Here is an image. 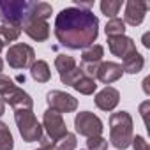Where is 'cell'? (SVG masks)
Segmentation results:
<instances>
[{
	"mask_svg": "<svg viewBox=\"0 0 150 150\" xmlns=\"http://www.w3.org/2000/svg\"><path fill=\"white\" fill-rule=\"evenodd\" d=\"M55 35L58 42L69 50H85L92 46L99 35V20L92 11L65 7L57 14Z\"/></svg>",
	"mask_w": 150,
	"mask_h": 150,
	"instance_id": "1",
	"label": "cell"
},
{
	"mask_svg": "<svg viewBox=\"0 0 150 150\" xmlns=\"http://www.w3.org/2000/svg\"><path fill=\"white\" fill-rule=\"evenodd\" d=\"M110 141L115 148L125 150L132 141V118L127 111L111 113L110 117Z\"/></svg>",
	"mask_w": 150,
	"mask_h": 150,
	"instance_id": "2",
	"label": "cell"
},
{
	"mask_svg": "<svg viewBox=\"0 0 150 150\" xmlns=\"http://www.w3.org/2000/svg\"><path fill=\"white\" fill-rule=\"evenodd\" d=\"M0 96H2L4 103H9V106L14 108V111H18V110H32V106H34L32 97L25 90L16 87L14 81L9 76H6V74H0Z\"/></svg>",
	"mask_w": 150,
	"mask_h": 150,
	"instance_id": "3",
	"label": "cell"
},
{
	"mask_svg": "<svg viewBox=\"0 0 150 150\" xmlns=\"http://www.w3.org/2000/svg\"><path fill=\"white\" fill-rule=\"evenodd\" d=\"M32 6L34 2H27V0H0V21L2 25L21 28V23L32 11Z\"/></svg>",
	"mask_w": 150,
	"mask_h": 150,
	"instance_id": "4",
	"label": "cell"
},
{
	"mask_svg": "<svg viewBox=\"0 0 150 150\" xmlns=\"http://www.w3.org/2000/svg\"><path fill=\"white\" fill-rule=\"evenodd\" d=\"M14 120L18 125V131L23 138V141H41L42 138V125L37 122L32 110H18L14 111Z\"/></svg>",
	"mask_w": 150,
	"mask_h": 150,
	"instance_id": "5",
	"label": "cell"
},
{
	"mask_svg": "<svg viewBox=\"0 0 150 150\" xmlns=\"http://www.w3.org/2000/svg\"><path fill=\"white\" fill-rule=\"evenodd\" d=\"M6 60L13 69H28L35 62V51H34L32 46L18 42V44H13L7 50Z\"/></svg>",
	"mask_w": 150,
	"mask_h": 150,
	"instance_id": "6",
	"label": "cell"
},
{
	"mask_svg": "<svg viewBox=\"0 0 150 150\" xmlns=\"http://www.w3.org/2000/svg\"><path fill=\"white\" fill-rule=\"evenodd\" d=\"M74 127H76V132H80L81 136L92 138V136H101L103 132V122L97 115L90 113V111H81L76 115L74 118Z\"/></svg>",
	"mask_w": 150,
	"mask_h": 150,
	"instance_id": "7",
	"label": "cell"
},
{
	"mask_svg": "<svg viewBox=\"0 0 150 150\" xmlns=\"http://www.w3.org/2000/svg\"><path fill=\"white\" fill-rule=\"evenodd\" d=\"M103 57H104V48H103L101 44H92V46H88V48H85V50H83V53H81V65H80V69L83 71L85 76H88V78H94V80H96L97 67H99V64H101Z\"/></svg>",
	"mask_w": 150,
	"mask_h": 150,
	"instance_id": "8",
	"label": "cell"
},
{
	"mask_svg": "<svg viewBox=\"0 0 150 150\" xmlns=\"http://www.w3.org/2000/svg\"><path fill=\"white\" fill-rule=\"evenodd\" d=\"M34 4H35V2H34ZM21 30H23L30 39H34V41H37V42H42V41H46V39L50 37V25H48V21H44V20L34 16V6H32L30 14H28V16L25 18V21L21 23Z\"/></svg>",
	"mask_w": 150,
	"mask_h": 150,
	"instance_id": "9",
	"label": "cell"
},
{
	"mask_svg": "<svg viewBox=\"0 0 150 150\" xmlns=\"http://www.w3.org/2000/svg\"><path fill=\"white\" fill-rule=\"evenodd\" d=\"M42 127L46 129L48 132V139L51 143L58 141L62 136L67 134V127H65V122L62 118V113L55 111V110H46L44 111V117H42Z\"/></svg>",
	"mask_w": 150,
	"mask_h": 150,
	"instance_id": "10",
	"label": "cell"
},
{
	"mask_svg": "<svg viewBox=\"0 0 150 150\" xmlns=\"http://www.w3.org/2000/svg\"><path fill=\"white\" fill-rule=\"evenodd\" d=\"M46 103L50 110H55L58 113H71L78 108V101L71 94L60 92V90H51L46 94Z\"/></svg>",
	"mask_w": 150,
	"mask_h": 150,
	"instance_id": "11",
	"label": "cell"
},
{
	"mask_svg": "<svg viewBox=\"0 0 150 150\" xmlns=\"http://www.w3.org/2000/svg\"><path fill=\"white\" fill-rule=\"evenodd\" d=\"M108 48H110V51H111L115 57H118V58H122V60L127 58L129 55H132L134 51H138L134 41H132L131 37H127V35L108 37Z\"/></svg>",
	"mask_w": 150,
	"mask_h": 150,
	"instance_id": "12",
	"label": "cell"
},
{
	"mask_svg": "<svg viewBox=\"0 0 150 150\" xmlns=\"http://www.w3.org/2000/svg\"><path fill=\"white\" fill-rule=\"evenodd\" d=\"M148 4L141 0H129L125 4V14H124V23H129L131 27H138L143 23L145 14H146Z\"/></svg>",
	"mask_w": 150,
	"mask_h": 150,
	"instance_id": "13",
	"label": "cell"
},
{
	"mask_svg": "<svg viewBox=\"0 0 150 150\" xmlns=\"http://www.w3.org/2000/svg\"><path fill=\"white\" fill-rule=\"evenodd\" d=\"M122 74H124V69H122L120 64H115V62H101L99 67H97L96 78L99 81L110 85V83H115L117 80H120Z\"/></svg>",
	"mask_w": 150,
	"mask_h": 150,
	"instance_id": "14",
	"label": "cell"
},
{
	"mask_svg": "<svg viewBox=\"0 0 150 150\" xmlns=\"http://www.w3.org/2000/svg\"><path fill=\"white\" fill-rule=\"evenodd\" d=\"M118 101H120V94H118V90L113 88V87H106V88H103V90L96 96V106H97L99 110H103V111H111V110H115L117 104H118Z\"/></svg>",
	"mask_w": 150,
	"mask_h": 150,
	"instance_id": "15",
	"label": "cell"
},
{
	"mask_svg": "<svg viewBox=\"0 0 150 150\" xmlns=\"http://www.w3.org/2000/svg\"><path fill=\"white\" fill-rule=\"evenodd\" d=\"M30 74H32V78H34L37 83H46V81H50V78H51L50 65H48L44 60L34 62L32 67H30Z\"/></svg>",
	"mask_w": 150,
	"mask_h": 150,
	"instance_id": "16",
	"label": "cell"
},
{
	"mask_svg": "<svg viewBox=\"0 0 150 150\" xmlns=\"http://www.w3.org/2000/svg\"><path fill=\"white\" fill-rule=\"evenodd\" d=\"M122 62H124V64H122L124 72H129V74H138V72L143 69V65H145V58H143L138 51H134L132 55H129V57L124 58Z\"/></svg>",
	"mask_w": 150,
	"mask_h": 150,
	"instance_id": "17",
	"label": "cell"
},
{
	"mask_svg": "<svg viewBox=\"0 0 150 150\" xmlns=\"http://www.w3.org/2000/svg\"><path fill=\"white\" fill-rule=\"evenodd\" d=\"M21 34L20 27H13V25H0V51L4 46H7L9 42L16 41Z\"/></svg>",
	"mask_w": 150,
	"mask_h": 150,
	"instance_id": "18",
	"label": "cell"
},
{
	"mask_svg": "<svg viewBox=\"0 0 150 150\" xmlns=\"http://www.w3.org/2000/svg\"><path fill=\"white\" fill-rule=\"evenodd\" d=\"M55 67H57L58 74L62 76V74L72 71L74 67H78V65H76V60H74L72 57H69V55H58L55 58Z\"/></svg>",
	"mask_w": 150,
	"mask_h": 150,
	"instance_id": "19",
	"label": "cell"
},
{
	"mask_svg": "<svg viewBox=\"0 0 150 150\" xmlns=\"http://www.w3.org/2000/svg\"><path fill=\"white\" fill-rule=\"evenodd\" d=\"M74 88H76L80 94H83V96H90V94H94L96 92V88H97V85H96V80L94 78H88V76H83L74 83Z\"/></svg>",
	"mask_w": 150,
	"mask_h": 150,
	"instance_id": "20",
	"label": "cell"
},
{
	"mask_svg": "<svg viewBox=\"0 0 150 150\" xmlns=\"http://www.w3.org/2000/svg\"><path fill=\"white\" fill-rule=\"evenodd\" d=\"M104 32H106L108 37L124 35V32H125V23H124V20H120V18H113V20H110V21L106 23Z\"/></svg>",
	"mask_w": 150,
	"mask_h": 150,
	"instance_id": "21",
	"label": "cell"
},
{
	"mask_svg": "<svg viewBox=\"0 0 150 150\" xmlns=\"http://www.w3.org/2000/svg\"><path fill=\"white\" fill-rule=\"evenodd\" d=\"M120 7H122V2H120V0H103V2H101V11H103V14L108 16L110 20L117 18Z\"/></svg>",
	"mask_w": 150,
	"mask_h": 150,
	"instance_id": "22",
	"label": "cell"
},
{
	"mask_svg": "<svg viewBox=\"0 0 150 150\" xmlns=\"http://www.w3.org/2000/svg\"><path fill=\"white\" fill-rule=\"evenodd\" d=\"M14 148V139L6 124L0 122V150H13Z\"/></svg>",
	"mask_w": 150,
	"mask_h": 150,
	"instance_id": "23",
	"label": "cell"
},
{
	"mask_svg": "<svg viewBox=\"0 0 150 150\" xmlns=\"http://www.w3.org/2000/svg\"><path fill=\"white\" fill-rule=\"evenodd\" d=\"M76 143H78L76 141V136H74L72 132H67L58 141H55L53 150H74V148H76Z\"/></svg>",
	"mask_w": 150,
	"mask_h": 150,
	"instance_id": "24",
	"label": "cell"
},
{
	"mask_svg": "<svg viewBox=\"0 0 150 150\" xmlns=\"http://www.w3.org/2000/svg\"><path fill=\"white\" fill-rule=\"evenodd\" d=\"M83 76V71L80 69V67H74L72 71H69V72H65V74H62L60 76V81L64 83V85H69V87H74V83H76L80 78Z\"/></svg>",
	"mask_w": 150,
	"mask_h": 150,
	"instance_id": "25",
	"label": "cell"
},
{
	"mask_svg": "<svg viewBox=\"0 0 150 150\" xmlns=\"http://www.w3.org/2000/svg\"><path fill=\"white\" fill-rule=\"evenodd\" d=\"M87 148L88 150H106L108 148V141L103 136H92L87 141Z\"/></svg>",
	"mask_w": 150,
	"mask_h": 150,
	"instance_id": "26",
	"label": "cell"
},
{
	"mask_svg": "<svg viewBox=\"0 0 150 150\" xmlns=\"http://www.w3.org/2000/svg\"><path fill=\"white\" fill-rule=\"evenodd\" d=\"M132 146H134V150H148V143L145 141V138L143 136H136V138H132Z\"/></svg>",
	"mask_w": 150,
	"mask_h": 150,
	"instance_id": "27",
	"label": "cell"
},
{
	"mask_svg": "<svg viewBox=\"0 0 150 150\" xmlns=\"http://www.w3.org/2000/svg\"><path fill=\"white\" fill-rule=\"evenodd\" d=\"M6 113V103L2 101V99H0V117H2Z\"/></svg>",
	"mask_w": 150,
	"mask_h": 150,
	"instance_id": "28",
	"label": "cell"
},
{
	"mask_svg": "<svg viewBox=\"0 0 150 150\" xmlns=\"http://www.w3.org/2000/svg\"><path fill=\"white\" fill-rule=\"evenodd\" d=\"M143 44H145V48H150V42H148V34H145V35H143Z\"/></svg>",
	"mask_w": 150,
	"mask_h": 150,
	"instance_id": "29",
	"label": "cell"
},
{
	"mask_svg": "<svg viewBox=\"0 0 150 150\" xmlns=\"http://www.w3.org/2000/svg\"><path fill=\"white\" fill-rule=\"evenodd\" d=\"M37 150H53V146H41V148H37Z\"/></svg>",
	"mask_w": 150,
	"mask_h": 150,
	"instance_id": "30",
	"label": "cell"
},
{
	"mask_svg": "<svg viewBox=\"0 0 150 150\" xmlns=\"http://www.w3.org/2000/svg\"><path fill=\"white\" fill-rule=\"evenodd\" d=\"M2 67H4V62H2V58H0V71H2Z\"/></svg>",
	"mask_w": 150,
	"mask_h": 150,
	"instance_id": "31",
	"label": "cell"
}]
</instances>
